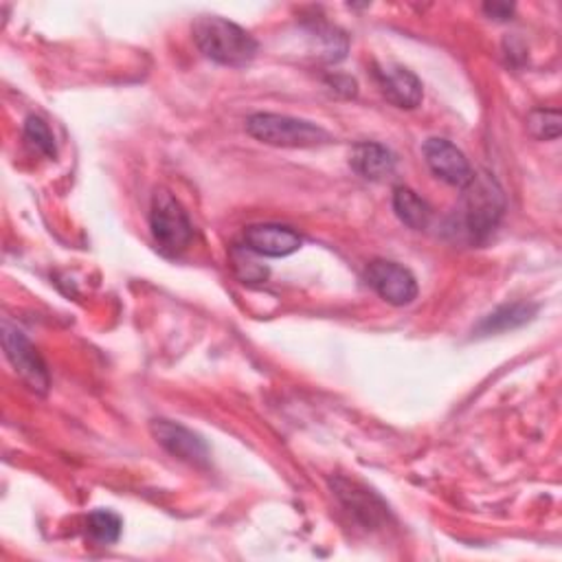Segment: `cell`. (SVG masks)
Instances as JSON below:
<instances>
[{
    "label": "cell",
    "mask_w": 562,
    "mask_h": 562,
    "mask_svg": "<svg viewBox=\"0 0 562 562\" xmlns=\"http://www.w3.org/2000/svg\"><path fill=\"white\" fill-rule=\"evenodd\" d=\"M191 34L204 58L222 67L242 69L257 56V40L226 19L200 16L194 23Z\"/></svg>",
    "instance_id": "obj_1"
},
{
    "label": "cell",
    "mask_w": 562,
    "mask_h": 562,
    "mask_svg": "<svg viewBox=\"0 0 562 562\" xmlns=\"http://www.w3.org/2000/svg\"><path fill=\"white\" fill-rule=\"evenodd\" d=\"M505 211V196L490 174H475L464 187L461 222L464 231L475 242H483L501 222Z\"/></svg>",
    "instance_id": "obj_2"
},
{
    "label": "cell",
    "mask_w": 562,
    "mask_h": 562,
    "mask_svg": "<svg viewBox=\"0 0 562 562\" xmlns=\"http://www.w3.org/2000/svg\"><path fill=\"white\" fill-rule=\"evenodd\" d=\"M246 132L274 148H319L330 143V134L321 126L286 115H253L246 119Z\"/></svg>",
    "instance_id": "obj_3"
},
{
    "label": "cell",
    "mask_w": 562,
    "mask_h": 562,
    "mask_svg": "<svg viewBox=\"0 0 562 562\" xmlns=\"http://www.w3.org/2000/svg\"><path fill=\"white\" fill-rule=\"evenodd\" d=\"M150 231L165 255L183 253L194 237L187 211L176 200V196L165 187H159L152 196Z\"/></svg>",
    "instance_id": "obj_4"
},
{
    "label": "cell",
    "mask_w": 562,
    "mask_h": 562,
    "mask_svg": "<svg viewBox=\"0 0 562 562\" xmlns=\"http://www.w3.org/2000/svg\"><path fill=\"white\" fill-rule=\"evenodd\" d=\"M3 348H5V356L12 363V367L16 370L19 378L34 391L38 394H47L51 378L47 372V365L43 361V356L38 354L36 346L19 330L12 326H3Z\"/></svg>",
    "instance_id": "obj_5"
},
{
    "label": "cell",
    "mask_w": 562,
    "mask_h": 562,
    "mask_svg": "<svg viewBox=\"0 0 562 562\" xmlns=\"http://www.w3.org/2000/svg\"><path fill=\"white\" fill-rule=\"evenodd\" d=\"M365 279L370 289L391 306H409L418 297V281L413 272L396 261L374 259L365 270Z\"/></svg>",
    "instance_id": "obj_6"
},
{
    "label": "cell",
    "mask_w": 562,
    "mask_h": 562,
    "mask_svg": "<svg viewBox=\"0 0 562 562\" xmlns=\"http://www.w3.org/2000/svg\"><path fill=\"white\" fill-rule=\"evenodd\" d=\"M422 154L431 172L453 187L464 189L475 176L466 154L446 139H437V137L426 139L422 145Z\"/></svg>",
    "instance_id": "obj_7"
},
{
    "label": "cell",
    "mask_w": 562,
    "mask_h": 562,
    "mask_svg": "<svg viewBox=\"0 0 562 562\" xmlns=\"http://www.w3.org/2000/svg\"><path fill=\"white\" fill-rule=\"evenodd\" d=\"M152 437L176 459L187 461L191 466L209 464V448L194 431L169 422V420H152L150 424Z\"/></svg>",
    "instance_id": "obj_8"
},
{
    "label": "cell",
    "mask_w": 562,
    "mask_h": 562,
    "mask_svg": "<svg viewBox=\"0 0 562 562\" xmlns=\"http://www.w3.org/2000/svg\"><path fill=\"white\" fill-rule=\"evenodd\" d=\"M304 239L291 226L253 224L244 229V248L264 257H289L302 248Z\"/></svg>",
    "instance_id": "obj_9"
},
{
    "label": "cell",
    "mask_w": 562,
    "mask_h": 562,
    "mask_svg": "<svg viewBox=\"0 0 562 562\" xmlns=\"http://www.w3.org/2000/svg\"><path fill=\"white\" fill-rule=\"evenodd\" d=\"M374 78H376L385 99L389 104H394L396 108L413 110L422 104L424 89H422L420 78L413 71L398 67V65H389V67H376Z\"/></svg>",
    "instance_id": "obj_10"
},
{
    "label": "cell",
    "mask_w": 562,
    "mask_h": 562,
    "mask_svg": "<svg viewBox=\"0 0 562 562\" xmlns=\"http://www.w3.org/2000/svg\"><path fill=\"white\" fill-rule=\"evenodd\" d=\"M332 488L337 490V496L343 501V505L350 512H354V516L361 518L365 525H376L387 514L385 503L374 492L361 488L354 481L337 479V483H332Z\"/></svg>",
    "instance_id": "obj_11"
},
{
    "label": "cell",
    "mask_w": 562,
    "mask_h": 562,
    "mask_svg": "<svg viewBox=\"0 0 562 562\" xmlns=\"http://www.w3.org/2000/svg\"><path fill=\"white\" fill-rule=\"evenodd\" d=\"M350 163L367 180H383V178L391 176L394 167H396V159H394L391 150H387L380 143H372V141L354 145Z\"/></svg>",
    "instance_id": "obj_12"
},
{
    "label": "cell",
    "mask_w": 562,
    "mask_h": 562,
    "mask_svg": "<svg viewBox=\"0 0 562 562\" xmlns=\"http://www.w3.org/2000/svg\"><path fill=\"white\" fill-rule=\"evenodd\" d=\"M534 315H536V306H529V304L501 306V308H496L494 313H490V315L477 326V335L490 337V335H496V332L516 330V328L525 326Z\"/></svg>",
    "instance_id": "obj_13"
},
{
    "label": "cell",
    "mask_w": 562,
    "mask_h": 562,
    "mask_svg": "<svg viewBox=\"0 0 562 562\" xmlns=\"http://www.w3.org/2000/svg\"><path fill=\"white\" fill-rule=\"evenodd\" d=\"M394 211L398 220L413 231H422L431 222V207L409 187L394 189Z\"/></svg>",
    "instance_id": "obj_14"
},
{
    "label": "cell",
    "mask_w": 562,
    "mask_h": 562,
    "mask_svg": "<svg viewBox=\"0 0 562 562\" xmlns=\"http://www.w3.org/2000/svg\"><path fill=\"white\" fill-rule=\"evenodd\" d=\"M311 36L317 43V56L324 62H341L348 54V38L343 32L330 27V25H313Z\"/></svg>",
    "instance_id": "obj_15"
},
{
    "label": "cell",
    "mask_w": 562,
    "mask_h": 562,
    "mask_svg": "<svg viewBox=\"0 0 562 562\" xmlns=\"http://www.w3.org/2000/svg\"><path fill=\"white\" fill-rule=\"evenodd\" d=\"M562 119L558 110H547V108H536L527 117V130L534 139L538 141H553L562 132Z\"/></svg>",
    "instance_id": "obj_16"
},
{
    "label": "cell",
    "mask_w": 562,
    "mask_h": 562,
    "mask_svg": "<svg viewBox=\"0 0 562 562\" xmlns=\"http://www.w3.org/2000/svg\"><path fill=\"white\" fill-rule=\"evenodd\" d=\"M121 529H124V523L115 512L97 510L89 516V531L102 545L117 542L119 536H121Z\"/></svg>",
    "instance_id": "obj_17"
},
{
    "label": "cell",
    "mask_w": 562,
    "mask_h": 562,
    "mask_svg": "<svg viewBox=\"0 0 562 562\" xmlns=\"http://www.w3.org/2000/svg\"><path fill=\"white\" fill-rule=\"evenodd\" d=\"M25 139H27V143H30L36 152L45 154L47 159H56V156H58V148H56L54 132H51V128L47 126L45 119H40V117H30V119L25 121Z\"/></svg>",
    "instance_id": "obj_18"
},
{
    "label": "cell",
    "mask_w": 562,
    "mask_h": 562,
    "mask_svg": "<svg viewBox=\"0 0 562 562\" xmlns=\"http://www.w3.org/2000/svg\"><path fill=\"white\" fill-rule=\"evenodd\" d=\"M233 266H235V272L239 274V279L242 281H248V284H255V281H264L266 277H268V270L261 266V264H257V261H253V259H248V257H239L237 253H235V257H233Z\"/></svg>",
    "instance_id": "obj_19"
},
{
    "label": "cell",
    "mask_w": 562,
    "mask_h": 562,
    "mask_svg": "<svg viewBox=\"0 0 562 562\" xmlns=\"http://www.w3.org/2000/svg\"><path fill=\"white\" fill-rule=\"evenodd\" d=\"M483 12H485L490 19L505 23V21H512V16H514V5H503V3H485V5H483Z\"/></svg>",
    "instance_id": "obj_20"
}]
</instances>
